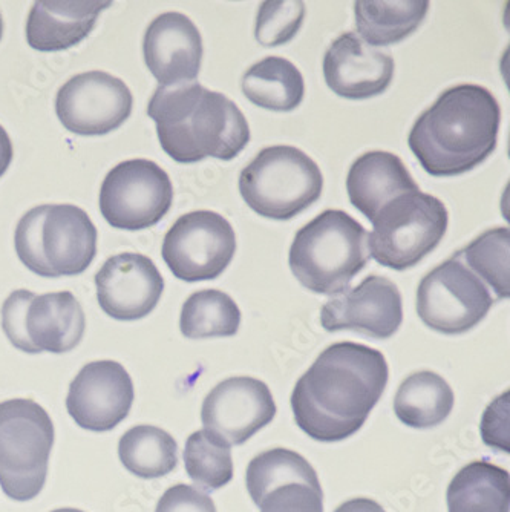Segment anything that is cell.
<instances>
[{
  "instance_id": "obj_1",
  "label": "cell",
  "mask_w": 510,
  "mask_h": 512,
  "mask_svg": "<svg viewBox=\"0 0 510 512\" xmlns=\"http://www.w3.org/2000/svg\"><path fill=\"white\" fill-rule=\"evenodd\" d=\"M388 378V362L376 348L356 342L330 345L291 394L296 424L318 442L348 439L367 422Z\"/></svg>"
},
{
  "instance_id": "obj_2",
  "label": "cell",
  "mask_w": 510,
  "mask_h": 512,
  "mask_svg": "<svg viewBox=\"0 0 510 512\" xmlns=\"http://www.w3.org/2000/svg\"><path fill=\"white\" fill-rule=\"evenodd\" d=\"M500 123V103L489 89L472 83L452 86L416 120L409 149L432 177H457L497 149Z\"/></svg>"
},
{
  "instance_id": "obj_3",
  "label": "cell",
  "mask_w": 510,
  "mask_h": 512,
  "mask_svg": "<svg viewBox=\"0 0 510 512\" xmlns=\"http://www.w3.org/2000/svg\"><path fill=\"white\" fill-rule=\"evenodd\" d=\"M148 115L157 125L163 151L183 165L207 157L233 160L250 142V126L241 109L200 83L158 86Z\"/></svg>"
},
{
  "instance_id": "obj_4",
  "label": "cell",
  "mask_w": 510,
  "mask_h": 512,
  "mask_svg": "<svg viewBox=\"0 0 510 512\" xmlns=\"http://www.w3.org/2000/svg\"><path fill=\"white\" fill-rule=\"evenodd\" d=\"M370 258L365 227L345 211L328 209L296 232L288 264L305 289L333 296L350 290Z\"/></svg>"
},
{
  "instance_id": "obj_5",
  "label": "cell",
  "mask_w": 510,
  "mask_h": 512,
  "mask_svg": "<svg viewBox=\"0 0 510 512\" xmlns=\"http://www.w3.org/2000/svg\"><path fill=\"white\" fill-rule=\"evenodd\" d=\"M324 175L301 149L278 145L262 149L239 175L247 206L269 220L287 221L321 198Z\"/></svg>"
},
{
  "instance_id": "obj_6",
  "label": "cell",
  "mask_w": 510,
  "mask_h": 512,
  "mask_svg": "<svg viewBox=\"0 0 510 512\" xmlns=\"http://www.w3.org/2000/svg\"><path fill=\"white\" fill-rule=\"evenodd\" d=\"M54 445L50 414L31 399L0 402V486L16 502L43 490Z\"/></svg>"
},
{
  "instance_id": "obj_7",
  "label": "cell",
  "mask_w": 510,
  "mask_h": 512,
  "mask_svg": "<svg viewBox=\"0 0 510 512\" xmlns=\"http://www.w3.org/2000/svg\"><path fill=\"white\" fill-rule=\"evenodd\" d=\"M371 223L370 256L380 266L402 272L416 267L442 243L449 214L439 198L416 191L388 201Z\"/></svg>"
},
{
  "instance_id": "obj_8",
  "label": "cell",
  "mask_w": 510,
  "mask_h": 512,
  "mask_svg": "<svg viewBox=\"0 0 510 512\" xmlns=\"http://www.w3.org/2000/svg\"><path fill=\"white\" fill-rule=\"evenodd\" d=\"M494 302L488 287L458 253L431 270L417 289L420 319L443 335L471 332L488 316Z\"/></svg>"
},
{
  "instance_id": "obj_9",
  "label": "cell",
  "mask_w": 510,
  "mask_h": 512,
  "mask_svg": "<svg viewBox=\"0 0 510 512\" xmlns=\"http://www.w3.org/2000/svg\"><path fill=\"white\" fill-rule=\"evenodd\" d=\"M174 201L166 171L144 158L123 161L109 171L100 189V212L115 229H149L160 223Z\"/></svg>"
},
{
  "instance_id": "obj_10",
  "label": "cell",
  "mask_w": 510,
  "mask_h": 512,
  "mask_svg": "<svg viewBox=\"0 0 510 512\" xmlns=\"http://www.w3.org/2000/svg\"><path fill=\"white\" fill-rule=\"evenodd\" d=\"M236 252L232 224L212 211L183 215L164 237V263L181 281L200 283L223 275Z\"/></svg>"
},
{
  "instance_id": "obj_11",
  "label": "cell",
  "mask_w": 510,
  "mask_h": 512,
  "mask_svg": "<svg viewBox=\"0 0 510 512\" xmlns=\"http://www.w3.org/2000/svg\"><path fill=\"white\" fill-rule=\"evenodd\" d=\"M247 491L261 512H324L318 474L296 451L275 448L247 467Z\"/></svg>"
},
{
  "instance_id": "obj_12",
  "label": "cell",
  "mask_w": 510,
  "mask_h": 512,
  "mask_svg": "<svg viewBox=\"0 0 510 512\" xmlns=\"http://www.w3.org/2000/svg\"><path fill=\"white\" fill-rule=\"evenodd\" d=\"M134 97L123 80L89 71L69 79L57 92L56 112L72 134L94 137L120 128L131 117Z\"/></svg>"
},
{
  "instance_id": "obj_13",
  "label": "cell",
  "mask_w": 510,
  "mask_h": 512,
  "mask_svg": "<svg viewBox=\"0 0 510 512\" xmlns=\"http://www.w3.org/2000/svg\"><path fill=\"white\" fill-rule=\"evenodd\" d=\"M272 391L255 378H229L216 385L203 402L204 430L232 445L246 444L275 419Z\"/></svg>"
},
{
  "instance_id": "obj_14",
  "label": "cell",
  "mask_w": 510,
  "mask_h": 512,
  "mask_svg": "<svg viewBox=\"0 0 510 512\" xmlns=\"http://www.w3.org/2000/svg\"><path fill=\"white\" fill-rule=\"evenodd\" d=\"M134 382L123 365L95 361L69 385L66 410L83 430L105 433L125 421L134 404Z\"/></svg>"
},
{
  "instance_id": "obj_15",
  "label": "cell",
  "mask_w": 510,
  "mask_h": 512,
  "mask_svg": "<svg viewBox=\"0 0 510 512\" xmlns=\"http://www.w3.org/2000/svg\"><path fill=\"white\" fill-rule=\"evenodd\" d=\"M403 321L399 287L385 276L371 275L344 295L322 307L321 324L327 332H350L373 339H390Z\"/></svg>"
},
{
  "instance_id": "obj_16",
  "label": "cell",
  "mask_w": 510,
  "mask_h": 512,
  "mask_svg": "<svg viewBox=\"0 0 510 512\" xmlns=\"http://www.w3.org/2000/svg\"><path fill=\"white\" fill-rule=\"evenodd\" d=\"M97 299L106 315L117 321H137L154 312L164 279L154 261L141 253L112 256L95 275Z\"/></svg>"
},
{
  "instance_id": "obj_17",
  "label": "cell",
  "mask_w": 510,
  "mask_h": 512,
  "mask_svg": "<svg viewBox=\"0 0 510 512\" xmlns=\"http://www.w3.org/2000/svg\"><path fill=\"white\" fill-rule=\"evenodd\" d=\"M143 54L160 86L192 83L200 76L203 37L186 14L170 11L152 20L144 34Z\"/></svg>"
},
{
  "instance_id": "obj_18",
  "label": "cell",
  "mask_w": 510,
  "mask_h": 512,
  "mask_svg": "<svg viewBox=\"0 0 510 512\" xmlns=\"http://www.w3.org/2000/svg\"><path fill=\"white\" fill-rule=\"evenodd\" d=\"M393 56L363 42L357 34L337 37L324 57V77L328 88L348 100H368L382 96L394 79Z\"/></svg>"
},
{
  "instance_id": "obj_19",
  "label": "cell",
  "mask_w": 510,
  "mask_h": 512,
  "mask_svg": "<svg viewBox=\"0 0 510 512\" xmlns=\"http://www.w3.org/2000/svg\"><path fill=\"white\" fill-rule=\"evenodd\" d=\"M42 246L56 278L80 275L97 255V229L80 207L53 204L43 221Z\"/></svg>"
},
{
  "instance_id": "obj_20",
  "label": "cell",
  "mask_w": 510,
  "mask_h": 512,
  "mask_svg": "<svg viewBox=\"0 0 510 512\" xmlns=\"http://www.w3.org/2000/svg\"><path fill=\"white\" fill-rule=\"evenodd\" d=\"M416 191H420L419 184L400 157L391 152H365L357 157L348 172L350 203L370 221L388 201Z\"/></svg>"
},
{
  "instance_id": "obj_21",
  "label": "cell",
  "mask_w": 510,
  "mask_h": 512,
  "mask_svg": "<svg viewBox=\"0 0 510 512\" xmlns=\"http://www.w3.org/2000/svg\"><path fill=\"white\" fill-rule=\"evenodd\" d=\"M111 2H34L27 20L33 50L54 53L79 45L94 30L97 17Z\"/></svg>"
},
{
  "instance_id": "obj_22",
  "label": "cell",
  "mask_w": 510,
  "mask_h": 512,
  "mask_svg": "<svg viewBox=\"0 0 510 512\" xmlns=\"http://www.w3.org/2000/svg\"><path fill=\"white\" fill-rule=\"evenodd\" d=\"M85 329V312L71 292L36 296L28 307V336L40 353L71 352L82 341Z\"/></svg>"
},
{
  "instance_id": "obj_23",
  "label": "cell",
  "mask_w": 510,
  "mask_h": 512,
  "mask_svg": "<svg viewBox=\"0 0 510 512\" xmlns=\"http://www.w3.org/2000/svg\"><path fill=\"white\" fill-rule=\"evenodd\" d=\"M446 500L449 512H509V473L486 460L469 463L449 483Z\"/></svg>"
},
{
  "instance_id": "obj_24",
  "label": "cell",
  "mask_w": 510,
  "mask_h": 512,
  "mask_svg": "<svg viewBox=\"0 0 510 512\" xmlns=\"http://www.w3.org/2000/svg\"><path fill=\"white\" fill-rule=\"evenodd\" d=\"M454 391L434 371H419L397 390L394 413L406 427L426 430L439 427L454 408Z\"/></svg>"
},
{
  "instance_id": "obj_25",
  "label": "cell",
  "mask_w": 510,
  "mask_h": 512,
  "mask_svg": "<svg viewBox=\"0 0 510 512\" xmlns=\"http://www.w3.org/2000/svg\"><path fill=\"white\" fill-rule=\"evenodd\" d=\"M241 85L244 96L267 111H295L305 96L301 71L284 57H265L255 63L242 76Z\"/></svg>"
},
{
  "instance_id": "obj_26",
  "label": "cell",
  "mask_w": 510,
  "mask_h": 512,
  "mask_svg": "<svg viewBox=\"0 0 510 512\" xmlns=\"http://www.w3.org/2000/svg\"><path fill=\"white\" fill-rule=\"evenodd\" d=\"M428 11L429 2L426 0H359L354 4L360 39L370 46H390L402 42L422 25Z\"/></svg>"
},
{
  "instance_id": "obj_27",
  "label": "cell",
  "mask_w": 510,
  "mask_h": 512,
  "mask_svg": "<svg viewBox=\"0 0 510 512\" xmlns=\"http://www.w3.org/2000/svg\"><path fill=\"white\" fill-rule=\"evenodd\" d=\"M118 456L123 467L140 479H158L177 468L178 445L167 431L137 425L121 436Z\"/></svg>"
},
{
  "instance_id": "obj_28",
  "label": "cell",
  "mask_w": 510,
  "mask_h": 512,
  "mask_svg": "<svg viewBox=\"0 0 510 512\" xmlns=\"http://www.w3.org/2000/svg\"><path fill=\"white\" fill-rule=\"evenodd\" d=\"M241 310L221 290H201L184 302L180 329L187 339L229 338L238 333Z\"/></svg>"
},
{
  "instance_id": "obj_29",
  "label": "cell",
  "mask_w": 510,
  "mask_h": 512,
  "mask_svg": "<svg viewBox=\"0 0 510 512\" xmlns=\"http://www.w3.org/2000/svg\"><path fill=\"white\" fill-rule=\"evenodd\" d=\"M469 269L491 287L497 299L510 296V232L509 227H495L475 238L457 252Z\"/></svg>"
},
{
  "instance_id": "obj_30",
  "label": "cell",
  "mask_w": 510,
  "mask_h": 512,
  "mask_svg": "<svg viewBox=\"0 0 510 512\" xmlns=\"http://www.w3.org/2000/svg\"><path fill=\"white\" fill-rule=\"evenodd\" d=\"M184 467L201 490H220L233 479L232 451L209 431H197L190 434L184 447Z\"/></svg>"
},
{
  "instance_id": "obj_31",
  "label": "cell",
  "mask_w": 510,
  "mask_h": 512,
  "mask_svg": "<svg viewBox=\"0 0 510 512\" xmlns=\"http://www.w3.org/2000/svg\"><path fill=\"white\" fill-rule=\"evenodd\" d=\"M301 0H269L259 7L255 37L259 45L276 48L295 39L304 23Z\"/></svg>"
},
{
  "instance_id": "obj_32",
  "label": "cell",
  "mask_w": 510,
  "mask_h": 512,
  "mask_svg": "<svg viewBox=\"0 0 510 512\" xmlns=\"http://www.w3.org/2000/svg\"><path fill=\"white\" fill-rule=\"evenodd\" d=\"M50 204L34 207L20 218L14 234L17 256L31 272L42 278H56L43 255L42 230L46 212Z\"/></svg>"
},
{
  "instance_id": "obj_33",
  "label": "cell",
  "mask_w": 510,
  "mask_h": 512,
  "mask_svg": "<svg viewBox=\"0 0 510 512\" xmlns=\"http://www.w3.org/2000/svg\"><path fill=\"white\" fill-rule=\"evenodd\" d=\"M36 298L30 290L20 289L11 293L2 306V329L8 341L20 352L37 355L40 353L27 332V312L31 301Z\"/></svg>"
},
{
  "instance_id": "obj_34",
  "label": "cell",
  "mask_w": 510,
  "mask_h": 512,
  "mask_svg": "<svg viewBox=\"0 0 510 512\" xmlns=\"http://www.w3.org/2000/svg\"><path fill=\"white\" fill-rule=\"evenodd\" d=\"M155 512H216V506L212 497L195 486L180 483L161 496Z\"/></svg>"
},
{
  "instance_id": "obj_35",
  "label": "cell",
  "mask_w": 510,
  "mask_h": 512,
  "mask_svg": "<svg viewBox=\"0 0 510 512\" xmlns=\"http://www.w3.org/2000/svg\"><path fill=\"white\" fill-rule=\"evenodd\" d=\"M334 512H386L376 500L359 497V499L347 500Z\"/></svg>"
},
{
  "instance_id": "obj_36",
  "label": "cell",
  "mask_w": 510,
  "mask_h": 512,
  "mask_svg": "<svg viewBox=\"0 0 510 512\" xmlns=\"http://www.w3.org/2000/svg\"><path fill=\"white\" fill-rule=\"evenodd\" d=\"M13 157V143H11L10 135L0 126V178L10 168Z\"/></svg>"
},
{
  "instance_id": "obj_37",
  "label": "cell",
  "mask_w": 510,
  "mask_h": 512,
  "mask_svg": "<svg viewBox=\"0 0 510 512\" xmlns=\"http://www.w3.org/2000/svg\"><path fill=\"white\" fill-rule=\"evenodd\" d=\"M53 512H83V511H80V509H76V508H60V509H56V511H53Z\"/></svg>"
},
{
  "instance_id": "obj_38",
  "label": "cell",
  "mask_w": 510,
  "mask_h": 512,
  "mask_svg": "<svg viewBox=\"0 0 510 512\" xmlns=\"http://www.w3.org/2000/svg\"><path fill=\"white\" fill-rule=\"evenodd\" d=\"M2 34H4V22H2V16H0V40H2Z\"/></svg>"
}]
</instances>
